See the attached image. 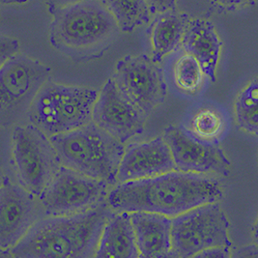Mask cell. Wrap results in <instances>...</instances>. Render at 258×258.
I'll return each mask as SVG.
<instances>
[{
  "mask_svg": "<svg viewBox=\"0 0 258 258\" xmlns=\"http://www.w3.org/2000/svg\"><path fill=\"white\" fill-rule=\"evenodd\" d=\"M223 198L220 183L206 174L173 170L159 176L120 183L106 200L116 212L160 213L170 218Z\"/></svg>",
  "mask_w": 258,
  "mask_h": 258,
  "instance_id": "obj_1",
  "label": "cell"
},
{
  "mask_svg": "<svg viewBox=\"0 0 258 258\" xmlns=\"http://www.w3.org/2000/svg\"><path fill=\"white\" fill-rule=\"evenodd\" d=\"M116 211L105 200L87 211L47 216L10 249L6 257L89 258L96 255L103 229Z\"/></svg>",
  "mask_w": 258,
  "mask_h": 258,
  "instance_id": "obj_2",
  "label": "cell"
},
{
  "mask_svg": "<svg viewBox=\"0 0 258 258\" xmlns=\"http://www.w3.org/2000/svg\"><path fill=\"white\" fill-rule=\"evenodd\" d=\"M49 42L76 62L100 58L121 29L101 0H82L51 13Z\"/></svg>",
  "mask_w": 258,
  "mask_h": 258,
  "instance_id": "obj_3",
  "label": "cell"
},
{
  "mask_svg": "<svg viewBox=\"0 0 258 258\" xmlns=\"http://www.w3.org/2000/svg\"><path fill=\"white\" fill-rule=\"evenodd\" d=\"M49 139L63 165L109 185L118 183V169L126 150L124 143L93 121Z\"/></svg>",
  "mask_w": 258,
  "mask_h": 258,
  "instance_id": "obj_4",
  "label": "cell"
},
{
  "mask_svg": "<svg viewBox=\"0 0 258 258\" xmlns=\"http://www.w3.org/2000/svg\"><path fill=\"white\" fill-rule=\"evenodd\" d=\"M99 92L90 87L48 80L36 95L27 119L48 138L81 128L92 121Z\"/></svg>",
  "mask_w": 258,
  "mask_h": 258,
  "instance_id": "obj_5",
  "label": "cell"
},
{
  "mask_svg": "<svg viewBox=\"0 0 258 258\" xmlns=\"http://www.w3.org/2000/svg\"><path fill=\"white\" fill-rule=\"evenodd\" d=\"M11 150L18 183L40 197L62 165L50 139L31 123L17 124L11 134Z\"/></svg>",
  "mask_w": 258,
  "mask_h": 258,
  "instance_id": "obj_6",
  "label": "cell"
},
{
  "mask_svg": "<svg viewBox=\"0 0 258 258\" xmlns=\"http://www.w3.org/2000/svg\"><path fill=\"white\" fill-rule=\"evenodd\" d=\"M229 222L218 202L206 203L172 218L170 257H195L214 246L230 247Z\"/></svg>",
  "mask_w": 258,
  "mask_h": 258,
  "instance_id": "obj_7",
  "label": "cell"
},
{
  "mask_svg": "<svg viewBox=\"0 0 258 258\" xmlns=\"http://www.w3.org/2000/svg\"><path fill=\"white\" fill-rule=\"evenodd\" d=\"M51 69L18 53L0 68V125L9 128L28 114L41 87L49 80Z\"/></svg>",
  "mask_w": 258,
  "mask_h": 258,
  "instance_id": "obj_8",
  "label": "cell"
},
{
  "mask_svg": "<svg viewBox=\"0 0 258 258\" xmlns=\"http://www.w3.org/2000/svg\"><path fill=\"white\" fill-rule=\"evenodd\" d=\"M109 186L105 181L62 164L39 199L47 216H69L87 211L105 201Z\"/></svg>",
  "mask_w": 258,
  "mask_h": 258,
  "instance_id": "obj_9",
  "label": "cell"
},
{
  "mask_svg": "<svg viewBox=\"0 0 258 258\" xmlns=\"http://www.w3.org/2000/svg\"><path fill=\"white\" fill-rule=\"evenodd\" d=\"M111 79L146 116L164 103L167 95L163 67L146 54L120 59Z\"/></svg>",
  "mask_w": 258,
  "mask_h": 258,
  "instance_id": "obj_10",
  "label": "cell"
},
{
  "mask_svg": "<svg viewBox=\"0 0 258 258\" xmlns=\"http://www.w3.org/2000/svg\"><path fill=\"white\" fill-rule=\"evenodd\" d=\"M47 217L39 197L6 175L0 188V248L16 246L31 227Z\"/></svg>",
  "mask_w": 258,
  "mask_h": 258,
  "instance_id": "obj_11",
  "label": "cell"
},
{
  "mask_svg": "<svg viewBox=\"0 0 258 258\" xmlns=\"http://www.w3.org/2000/svg\"><path fill=\"white\" fill-rule=\"evenodd\" d=\"M164 139L171 150L178 170L227 175L230 162L217 142L199 140L178 125H170L164 130Z\"/></svg>",
  "mask_w": 258,
  "mask_h": 258,
  "instance_id": "obj_12",
  "label": "cell"
},
{
  "mask_svg": "<svg viewBox=\"0 0 258 258\" xmlns=\"http://www.w3.org/2000/svg\"><path fill=\"white\" fill-rule=\"evenodd\" d=\"M147 117L121 92L110 78L99 92L92 121L124 143L141 135Z\"/></svg>",
  "mask_w": 258,
  "mask_h": 258,
  "instance_id": "obj_13",
  "label": "cell"
},
{
  "mask_svg": "<svg viewBox=\"0 0 258 258\" xmlns=\"http://www.w3.org/2000/svg\"><path fill=\"white\" fill-rule=\"evenodd\" d=\"M178 170L164 137L132 144L125 150L118 169V183L159 176Z\"/></svg>",
  "mask_w": 258,
  "mask_h": 258,
  "instance_id": "obj_14",
  "label": "cell"
},
{
  "mask_svg": "<svg viewBox=\"0 0 258 258\" xmlns=\"http://www.w3.org/2000/svg\"><path fill=\"white\" fill-rule=\"evenodd\" d=\"M141 257H170L172 219L160 213H131Z\"/></svg>",
  "mask_w": 258,
  "mask_h": 258,
  "instance_id": "obj_15",
  "label": "cell"
},
{
  "mask_svg": "<svg viewBox=\"0 0 258 258\" xmlns=\"http://www.w3.org/2000/svg\"><path fill=\"white\" fill-rule=\"evenodd\" d=\"M181 47L200 62L206 78L216 82L222 41L211 22L207 19L190 20Z\"/></svg>",
  "mask_w": 258,
  "mask_h": 258,
  "instance_id": "obj_16",
  "label": "cell"
},
{
  "mask_svg": "<svg viewBox=\"0 0 258 258\" xmlns=\"http://www.w3.org/2000/svg\"><path fill=\"white\" fill-rule=\"evenodd\" d=\"M190 19L178 9L155 15L147 30L152 49V58L157 63L181 47Z\"/></svg>",
  "mask_w": 258,
  "mask_h": 258,
  "instance_id": "obj_17",
  "label": "cell"
},
{
  "mask_svg": "<svg viewBox=\"0 0 258 258\" xmlns=\"http://www.w3.org/2000/svg\"><path fill=\"white\" fill-rule=\"evenodd\" d=\"M95 257H141L130 212H116L106 223Z\"/></svg>",
  "mask_w": 258,
  "mask_h": 258,
  "instance_id": "obj_18",
  "label": "cell"
},
{
  "mask_svg": "<svg viewBox=\"0 0 258 258\" xmlns=\"http://www.w3.org/2000/svg\"><path fill=\"white\" fill-rule=\"evenodd\" d=\"M164 76H167L177 89L187 95L197 94L206 77L200 62L182 47L163 59Z\"/></svg>",
  "mask_w": 258,
  "mask_h": 258,
  "instance_id": "obj_19",
  "label": "cell"
},
{
  "mask_svg": "<svg viewBox=\"0 0 258 258\" xmlns=\"http://www.w3.org/2000/svg\"><path fill=\"white\" fill-rule=\"evenodd\" d=\"M123 32L149 24L152 14L146 0H101Z\"/></svg>",
  "mask_w": 258,
  "mask_h": 258,
  "instance_id": "obj_20",
  "label": "cell"
},
{
  "mask_svg": "<svg viewBox=\"0 0 258 258\" xmlns=\"http://www.w3.org/2000/svg\"><path fill=\"white\" fill-rule=\"evenodd\" d=\"M183 127L199 140L218 143L225 130V119L216 107L201 106L189 114Z\"/></svg>",
  "mask_w": 258,
  "mask_h": 258,
  "instance_id": "obj_21",
  "label": "cell"
},
{
  "mask_svg": "<svg viewBox=\"0 0 258 258\" xmlns=\"http://www.w3.org/2000/svg\"><path fill=\"white\" fill-rule=\"evenodd\" d=\"M235 113L241 129L258 135V77L248 82L237 96Z\"/></svg>",
  "mask_w": 258,
  "mask_h": 258,
  "instance_id": "obj_22",
  "label": "cell"
},
{
  "mask_svg": "<svg viewBox=\"0 0 258 258\" xmlns=\"http://www.w3.org/2000/svg\"><path fill=\"white\" fill-rule=\"evenodd\" d=\"M177 9L190 20L207 19L215 9L214 0H176Z\"/></svg>",
  "mask_w": 258,
  "mask_h": 258,
  "instance_id": "obj_23",
  "label": "cell"
},
{
  "mask_svg": "<svg viewBox=\"0 0 258 258\" xmlns=\"http://www.w3.org/2000/svg\"><path fill=\"white\" fill-rule=\"evenodd\" d=\"M19 41L9 36H0V64L2 65L7 60L14 57L19 53Z\"/></svg>",
  "mask_w": 258,
  "mask_h": 258,
  "instance_id": "obj_24",
  "label": "cell"
},
{
  "mask_svg": "<svg viewBox=\"0 0 258 258\" xmlns=\"http://www.w3.org/2000/svg\"><path fill=\"white\" fill-rule=\"evenodd\" d=\"M152 16L167 10L177 9L176 0H146Z\"/></svg>",
  "mask_w": 258,
  "mask_h": 258,
  "instance_id": "obj_25",
  "label": "cell"
},
{
  "mask_svg": "<svg viewBox=\"0 0 258 258\" xmlns=\"http://www.w3.org/2000/svg\"><path fill=\"white\" fill-rule=\"evenodd\" d=\"M230 250L229 247L224 246H214L207 249L202 250L198 253L195 257H230Z\"/></svg>",
  "mask_w": 258,
  "mask_h": 258,
  "instance_id": "obj_26",
  "label": "cell"
},
{
  "mask_svg": "<svg viewBox=\"0 0 258 258\" xmlns=\"http://www.w3.org/2000/svg\"><path fill=\"white\" fill-rule=\"evenodd\" d=\"M42 1L47 5L48 7V12L51 14L59 8L65 7L67 5H70V4L82 1V0H42Z\"/></svg>",
  "mask_w": 258,
  "mask_h": 258,
  "instance_id": "obj_27",
  "label": "cell"
},
{
  "mask_svg": "<svg viewBox=\"0 0 258 258\" xmlns=\"http://www.w3.org/2000/svg\"><path fill=\"white\" fill-rule=\"evenodd\" d=\"M233 255L236 257H258V245L243 246Z\"/></svg>",
  "mask_w": 258,
  "mask_h": 258,
  "instance_id": "obj_28",
  "label": "cell"
},
{
  "mask_svg": "<svg viewBox=\"0 0 258 258\" xmlns=\"http://www.w3.org/2000/svg\"><path fill=\"white\" fill-rule=\"evenodd\" d=\"M250 0H214L216 5L224 8H237L248 3Z\"/></svg>",
  "mask_w": 258,
  "mask_h": 258,
  "instance_id": "obj_29",
  "label": "cell"
},
{
  "mask_svg": "<svg viewBox=\"0 0 258 258\" xmlns=\"http://www.w3.org/2000/svg\"><path fill=\"white\" fill-rule=\"evenodd\" d=\"M0 2L3 5H10V4H23L27 2V0H0Z\"/></svg>",
  "mask_w": 258,
  "mask_h": 258,
  "instance_id": "obj_30",
  "label": "cell"
},
{
  "mask_svg": "<svg viewBox=\"0 0 258 258\" xmlns=\"http://www.w3.org/2000/svg\"><path fill=\"white\" fill-rule=\"evenodd\" d=\"M254 238H255V241L257 242L258 244V220L255 226H254Z\"/></svg>",
  "mask_w": 258,
  "mask_h": 258,
  "instance_id": "obj_31",
  "label": "cell"
}]
</instances>
